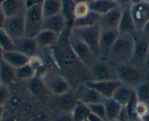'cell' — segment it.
Wrapping results in <instances>:
<instances>
[{"label":"cell","mask_w":149,"mask_h":121,"mask_svg":"<svg viewBox=\"0 0 149 121\" xmlns=\"http://www.w3.org/2000/svg\"><path fill=\"white\" fill-rule=\"evenodd\" d=\"M68 42L75 56L85 66L89 68L96 60L98 59L94 56L90 48L81 39L70 32H69Z\"/></svg>","instance_id":"8992f818"},{"label":"cell","mask_w":149,"mask_h":121,"mask_svg":"<svg viewBox=\"0 0 149 121\" xmlns=\"http://www.w3.org/2000/svg\"><path fill=\"white\" fill-rule=\"evenodd\" d=\"M144 67L146 70H148L149 72V45H148V52H147V55H146V61H145Z\"/></svg>","instance_id":"b9f144b4"},{"label":"cell","mask_w":149,"mask_h":121,"mask_svg":"<svg viewBox=\"0 0 149 121\" xmlns=\"http://www.w3.org/2000/svg\"><path fill=\"white\" fill-rule=\"evenodd\" d=\"M43 2V0H25V3L26 8L32 6V5H37V4H40Z\"/></svg>","instance_id":"60d3db41"},{"label":"cell","mask_w":149,"mask_h":121,"mask_svg":"<svg viewBox=\"0 0 149 121\" xmlns=\"http://www.w3.org/2000/svg\"><path fill=\"white\" fill-rule=\"evenodd\" d=\"M134 46V36L119 33L110 50L107 61L116 66L130 63L132 58Z\"/></svg>","instance_id":"6da1fadb"},{"label":"cell","mask_w":149,"mask_h":121,"mask_svg":"<svg viewBox=\"0 0 149 121\" xmlns=\"http://www.w3.org/2000/svg\"><path fill=\"white\" fill-rule=\"evenodd\" d=\"M9 96L8 86L0 85V106H4Z\"/></svg>","instance_id":"8d00e7d4"},{"label":"cell","mask_w":149,"mask_h":121,"mask_svg":"<svg viewBox=\"0 0 149 121\" xmlns=\"http://www.w3.org/2000/svg\"><path fill=\"white\" fill-rule=\"evenodd\" d=\"M134 93L137 100L149 105V78L134 88Z\"/></svg>","instance_id":"4dcf8cb0"},{"label":"cell","mask_w":149,"mask_h":121,"mask_svg":"<svg viewBox=\"0 0 149 121\" xmlns=\"http://www.w3.org/2000/svg\"><path fill=\"white\" fill-rule=\"evenodd\" d=\"M90 112L94 115H97L101 120H106L105 109L104 103H93L87 104Z\"/></svg>","instance_id":"836d02e7"},{"label":"cell","mask_w":149,"mask_h":121,"mask_svg":"<svg viewBox=\"0 0 149 121\" xmlns=\"http://www.w3.org/2000/svg\"><path fill=\"white\" fill-rule=\"evenodd\" d=\"M116 120L120 121H127L130 120V117H129L128 112L126 106H122L121 110H120L119 114H118V117H117Z\"/></svg>","instance_id":"74e56055"},{"label":"cell","mask_w":149,"mask_h":121,"mask_svg":"<svg viewBox=\"0 0 149 121\" xmlns=\"http://www.w3.org/2000/svg\"><path fill=\"white\" fill-rule=\"evenodd\" d=\"M5 1H6V0H0V5L2 3H3L4 2H5Z\"/></svg>","instance_id":"681fc988"},{"label":"cell","mask_w":149,"mask_h":121,"mask_svg":"<svg viewBox=\"0 0 149 121\" xmlns=\"http://www.w3.org/2000/svg\"><path fill=\"white\" fill-rule=\"evenodd\" d=\"M89 5L91 11L99 15H104L118 6L113 0H94Z\"/></svg>","instance_id":"d4e9b609"},{"label":"cell","mask_w":149,"mask_h":121,"mask_svg":"<svg viewBox=\"0 0 149 121\" xmlns=\"http://www.w3.org/2000/svg\"><path fill=\"white\" fill-rule=\"evenodd\" d=\"M16 78L15 69L11 65L5 62L4 60L0 61V82L1 85L8 86L12 83Z\"/></svg>","instance_id":"603a6c76"},{"label":"cell","mask_w":149,"mask_h":121,"mask_svg":"<svg viewBox=\"0 0 149 121\" xmlns=\"http://www.w3.org/2000/svg\"><path fill=\"white\" fill-rule=\"evenodd\" d=\"M61 14L63 15L67 23V30H69L70 32L74 19L75 3L73 0H61Z\"/></svg>","instance_id":"cb8c5ba5"},{"label":"cell","mask_w":149,"mask_h":121,"mask_svg":"<svg viewBox=\"0 0 149 121\" xmlns=\"http://www.w3.org/2000/svg\"><path fill=\"white\" fill-rule=\"evenodd\" d=\"M135 112L138 120H143V119L149 115V105L137 100L135 106Z\"/></svg>","instance_id":"d590c367"},{"label":"cell","mask_w":149,"mask_h":121,"mask_svg":"<svg viewBox=\"0 0 149 121\" xmlns=\"http://www.w3.org/2000/svg\"><path fill=\"white\" fill-rule=\"evenodd\" d=\"M118 31L120 34H127L132 36H134L136 32H137L130 12V7L122 9Z\"/></svg>","instance_id":"ac0fdd59"},{"label":"cell","mask_w":149,"mask_h":121,"mask_svg":"<svg viewBox=\"0 0 149 121\" xmlns=\"http://www.w3.org/2000/svg\"><path fill=\"white\" fill-rule=\"evenodd\" d=\"M42 29L51 31L61 37L67 30V23L61 13L44 18Z\"/></svg>","instance_id":"9a60e30c"},{"label":"cell","mask_w":149,"mask_h":121,"mask_svg":"<svg viewBox=\"0 0 149 121\" xmlns=\"http://www.w3.org/2000/svg\"><path fill=\"white\" fill-rule=\"evenodd\" d=\"M74 93L78 102L86 104L93 103H104L106 99L98 92L88 87L84 83L79 85Z\"/></svg>","instance_id":"4fadbf2b"},{"label":"cell","mask_w":149,"mask_h":121,"mask_svg":"<svg viewBox=\"0 0 149 121\" xmlns=\"http://www.w3.org/2000/svg\"><path fill=\"white\" fill-rule=\"evenodd\" d=\"M143 1H145V0H131V3H132V5H133V4L140 3V2H143Z\"/></svg>","instance_id":"7dc6e473"},{"label":"cell","mask_w":149,"mask_h":121,"mask_svg":"<svg viewBox=\"0 0 149 121\" xmlns=\"http://www.w3.org/2000/svg\"><path fill=\"white\" fill-rule=\"evenodd\" d=\"M43 21L42 3L37 4L26 8L24 13L25 37L34 38L42 30Z\"/></svg>","instance_id":"3957f363"},{"label":"cell","mask_w":149,"mask_h":121,"mask_svg":"<svg viewBox=\"0 0 149 121\" xmlns=\"http://www.w3.org/2000/svg\"><path fill=\"white\" fill-rule=\"evenodd\" d=\"M15 72L17 79L22 80H29L30 79L36 76V71L30 66L29 64L15 69Z\"/></svg>","instance_id":"1f68e13d"},{"label":"cell","mask_w":149,"mask_h":121,"mask_svg":"<svg viewBox=\"0 0 149 121\" xmlns=\"http://www.w3.org/2000/svg\"><path fill=\"white\" fill-rule=\"evenodd\" d=\"M3 49L2 48V47L0 46V61L2 59V55H3Z\"/></svg>","instance_id":"c3c4849f"},{"label":"cell","mask_w":149,"mask_h":121,"mask_svg":"<svg viewBox=\"0 0 149 121\" xmlns=\"http://www.w3.org/2000/svg\"><path fill=\"white\" fill-rule=\"evenodd\" d=\"M134 52L130 63L140 67H144L149 45V37L145 35L142 31H137L134 35Z\"/></svg>","instance_id":"52a82bcc"},{"label":"cell","mask_w":149,"mask_h":121,"mask_svg":"<svg viewBox=\"0 0 149 121\" xmlns=\"http://www.w3.org/2000/svg\"><path fill=\"white\" fill-rule=\"evenodd\" d=\"M141 31L145 34V35H146L147 36L149 37V21L146 23V24L144 26V27H143V29H142Z\"/></svg>","instance_id":"ee69618b"},{"label":"cell","mask_w":149,"mask_h":121,"mask_svg":"<svg viewBox=\"0 0 149 121\" xmlns=\"http://www.w3.org/2000/svg\"><path fill=\"white\" fill-rule=\"evenodd\" d=\"M92 80H118L117 66L109 61L97 59L89 67Z\"/></svg>","instance_id":"5b68a950"},{"label":"cell","mask_w":149,"mask_h":121,"mask_svg":"<svg viewBox=\"0 0 149 121\" xmlns=\"http://www.w3.org/2000/svg\"><path fill=\"white\" fill-rule=\"evenodd\" d=\"M2 60L11 65L15 69H18L29 64V57L13 50L4 51Z\"/></svg>","instance_id":"ffe728a7"},{"label":"cell","mask_w":149,"mask_h":121,"mask_svg":"<svg viewBox=\"0 0 149 121\" xmlns=\"http://www.w3.org/2000/svg\"><path fill=\"white\" fill-rule=\"evenodd\" d=\"M6 15H5L2 7L0 5V28H3V26L5 24V21H6Z\"/></svg>","instance_id":"ab89813d"},{"label":"cell","mask_w":149,"mask_h":121,"mask_svg":"<svg viewBox=\"0 0 149 121\" xmlns=\"http://www.w3.org/2000/svg\"><path fill=\"white\" fill-rule=\"evenodd\" d=\"M104 105L105 109L106 120H116L122 106L113 98L106 99Z\"/></svg>","instance_id":"4316f807"},{"label":"cell","mask_w":149,"mask_h":121,"mask_svg":"<svg viewBox=\"0 0 149 121\" xmlns=\"http://www.w3.org/2000/svg\"><path fill=\"white\" fill-rule=\"evenodd\" d=\"M117 77L121 83L135 88L149 78V72L144 67L135 66L132 63L117 66Z\"/></svg>","instance_id":"7a4b0ae2"},{"label":"cell","mask_w":149,"mask_h":121,"mask_svg":"<svg viewBox=\"0 0 149 121\" xmlns=\"http://www.w3.org/2000/svg\"><path fill=\"white\" fill-rule=\"evenodd\" d=\"M15 50L18 51L30 58L37 55L38 46L36 42L35 39L32 37H23L13 40Z\"/></svg>","instance_id":"2e32d148"},{"label":"cell","mask_w":149,"mask_h":121,"mask_svg":"<svg viewBox=\"0 0 149 121\" xmlns=\"http://www.w3.org/2000/svg\"><path fill=\"white\" fill-rule=\"evenodd\" d=\"M0 46L4 51L15 50L13 39L10 37L3 28H0Z\"/></svg>","instance_id":"d6a6232c"},{"label":"cell","mask_w":149,"mask_h":121,"mask_svg":"<svg viewBox=\"0 0 149 121\" xmlns=\"http://www.w3.org/2000/svg\"><path fill=\"white\" fill-rule=\"evenodd\" d=\"M4 112H5V109H4L3 106H0V120H2Z\"/></svg>","instance_id":"f6af8a7d"},{"label":"cell","mask_w":149,"mask_h":121,"mask_svg":"<svg viewBox=\"0 0 149 121\" xmlns=\"http://www.w3.org/2000/svg\"><path fill=\"white\" fill-rule=\"evenodd\" d=\"M92 1H94V0H88V2H92Z\"/></svg>","instance_id":"f907efd6"},{"label":"cell","mask_w":149,"mask_h":121,"mask_svg":"<svg viewBox=\"0 0 149 121\" xmlns=\"http://www.w3.org/2000/svg\"><path fill=\"white\" fill-rule=\"evenodd\" d=\"M84 84L98 92L104 99H110L113 97L114 92L119 86L121 82L118 80L102 81L90 80L86 81Z\"/></svg>","instance_id":"7c38bea8"},{"label":"cell","mask_w":149,"mask_h":121,"mask_svg":"<svg viewBox=\"0 0 149 121\" xmlns=\"http://www.w3.org/2000/svg\"><path fill=\"white\" fill-rule=\"evenodd\" d=\"M53 104L56 107L64 111L72 112L78 103V99L74 93L68 91L61 95H54L52 99Z\"/></svg>","instance_id":"e0dca14e"},{"label":"cell","mask_w":149,"mask_h":121,"mask_svg":"<svg viewBox=\"0 0 149 121\" xmlns=\"http://www.w3.org/2000/svg\"><path fill=\"white\" fill-rule=\"evenodd\" d=\"M48 91L54 95H61L71 91V86L68 81L58 75H48L42 77Z\"/></svg>","instance_id":"9c48e42d"},{"label":"cell","mask_w":149,"mask_h":121,"mask_svg":"<svg viewBox=\"0 0 149 121\" xmlns=\"http://www.w3.org/2000/svg\"><path fill=\"white\" fill-rule=\"evenodd\" d=\"M122 8L117 6L104 15H100L98 25L101 29L118 30Z\"/></svg>","instance_id":"5bb4252c"},{"label":"cell","mask_w":149,"mask_h":121,"mask_svg":"<svg viewBox=\"0 0 149 121\" xmlns=\"http://www.w3.org/2000/svg\"><path fill=\"white\" fill-rule=\"evenodd\" d=\"M38 48H52L58 43L60 37L56 33L46 29H42L34 37Z\"/></svg>","instance_id":"d6986e66"},{"label":"cell","mask_w":149,"mask_h":121,"mask_svg":"<svg viewBox=\"0 0 149 121\" xmlns=\"http://www.w3.org/2000/svg\"><path fill=\"white\" fill-rule=\"evenodd\" d=\"M134 94V89L127 85L121 83L117 88L113 95V99L121 106H126Z\"/></svg>","instance_id":"7402d4cb"},{"label":"cell","mask_w":149,"mask_h":121,"mask_svg":"<svg viewBox=\"0 0 149 121\" xmlns=\"http://www.w3.org/2000/svg\"><path fill=\"white\" fill-rule=\"evenodd\" d=\"M118 35L119 32L118 30L101 29L99 40V59L107 61L110 50Z\"/></svg>","instance_id":"ba28073f"},{"label":"cell","mask_w":149,"mask_h":121,"mask_svg":"<svg viewBox=\"0 0 149 121\" xmlns=\"http://www.w3.org/2000/svg\"><path fill=\"white\" fill-rule=\"evenodd\" d=\"M100 15L91 11L88 15L81 18H74L72 28H84L98 24Z\"/></svg>","instance_id":"83f0119b"},{"label":"cell","mask_w":149,"mask_h":121,"mask_svg":"<svg viewBox=\"0 0 149 121\" xmlns=\"http://www.w3.org/2000/svg\"><path fill=\"white\" fill-rule=\"evenodd\" d=\"M73 1H74V2L75 4L82 3V2H89L88 0H73Z\"/></svg>","instance_id":"bcb514c9"},{"label":"cell","mask_w":149,"mask_h":121,"mask_svg":"<svg viewBox=\"0 0 149 121\" xmlns=\"http://www.w3.org/2000/svg\"><path fill=\"white\" fill-rule=\"evenodd\" d=\"M91 12L89 2H82L75 4L74 8V18H81L86 16Z\"/></svg>","instance_id":"e575fe53"},{"label":"cell","mask_w":149,"mask_h":121,"mask_svg":"<svg viewBox=\"0 0 149 121\" xmlns=\"http://www.w3.org/2000/svg\"><path fill=\"white\" fill-rule=\"evenodd\" d=\"M100 27L98 24L84 28H72L70 32L81 39L93 53L97 58L99 55V40L100 35Z\"/></svg>","instance_id":"277c9868"},{"label":"cell","mask_w":149,"mask_h":121,"mask_svg":"<svg viewBox=\"0 0 149 121\" xmlns=\"http://www.w3.org/2000/svg\"><path fill=\"white\" fill-rule=\"evenodd\" d=\"M145 1H146V2H149V0H145Z\"/></svg>","instance_id":"816d5d0a"},{"label":"cell","mask_w":149,"mask_h":121,"mask_svg":"<svg viewBox=\"0 0 149 121\" xmlns=\"http://www.w3.org/2000/svg\"><path fill=\"white\" fill-rule=\"evenodd\" d=\"M61 0H43L42 10L44 18L61 13Z\"/></svg>","instance_id":"484cf974"},{"label":"cell","mask_w":149,"mask_h":121,"mask_svg":"<svg viewBox=\"0 0 149 121\" xmlns=\"http://www.w3.org/2000/svg\"><path fill=\"white\" fill-rule=\"evenodd\" d=\"M89 120V121H100V120H101V119H100V118H98L97 115H94V114H92L91 112V114H90L89 116H88V120Z\"/></svg>","instance_id":"7bdbcfd3"},{"label":"cell","mask_w":149,"mask_h":121,"mask_svg":"<svg viewBox=\"0 0 149 121\" xmlns=\"http://www.w3.org/2000/svg\"><path fill=\"white\" fill-rule=\"evenodd\" d=\"M0 85H1V82H0Z\"/></svg>","instance_id":"f5cc1de1"},{"label":"cell","mask_w":149,"mask_h":121,"mask_svg":"<svg viewBox=\"0 0 149 121\" xmlns=\"http://www.w3.org/2000/svg\"><path fill=\"white\" fill-rule=\"evenodd\" d=\"M91 112L87 104L78 102L72 111V118L75 121L87 120Z\"/></svg>","instance_id":"f546056e"},{"label":"cell","mask_w":149,"mask_h":121,"mask_svg":"<svg viewBox=\"0 0 149 121\" xmlns=\"http://www.w3.org/2000/svg\"><path fill=\"white\" fill-rule=\"evenodd\" d=\"M29 89L30 92L35 96H43L46 91H48L45 83L40 77L37 76L29 80Z\"/></svg>","instance_id":"f1b7e54d"},{"label":"cell","mask_w":149,"mask_h":121,"mask_svg":"<svg viewBox=\"0 0 149 121\" xmlns=\"http://www.w3.org/2000/svg\"><path fill=\"white\" fill-rule=\"evenodd\" d=\"M0 5L7 18L24 13L26 10L25 0H6Z\"/></svg>","instance_id":"44dd1931"},{"label":"cell","mask_w":149,"mask_h":121,"mask_svg":"<svg viewBox=\"0 0 149 121\" xmlns=\"http://www.w3.org/2000/svg\"><path fill=\"white\" fill-rule=\"evenodd\" d=\"M24 13L7 18L3 26L5 32L13 40L25 36Z\"/></svg>","instance_id":"30bf717a"},{"label":"cell","mask_w":149,"mask_h":121,"mask_svg":"<svg viewBox=\"0 0 149 121\" xmlns=\"http://www.w3.org/2000/svg\"><path fill=\"white\" fill-rule=\"evenodd\" d=\"M114 2L116 3V5L118 7L123 8H128V7L131 6V0H113Z\"/></svg>","instance_id":"f35d334b"},{"label":"cell","mask_w":149,"mask_h":121,"mask_svg":"<svg viewBox=\"0 0 149 121\" xmlns=\"http://www.w3.org/2000/svg\"><path fill=\"white\" fill-rule=\"evenodd\" d=\"M130 12L137 31H141L149 21V2L146 1L133 4L130 6Z\"/></svg>","instance_id":"8fae6325"}]
</instances>
